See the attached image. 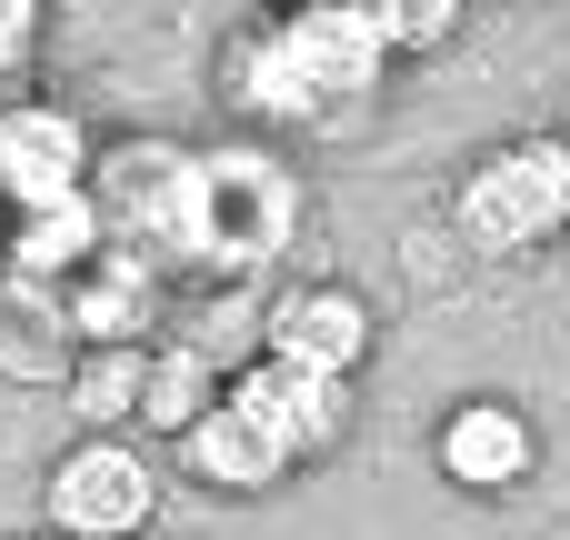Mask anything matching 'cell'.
<instances>
[{"label":"cell","instance_id":"obj_8","mask_svg":"<svg viewBox=\"0 0 570 540\" xmlns=\"http://www.w3.org/2000/svg\"><path fill=\"white\" fill-rule=\"evenodd\" d=\"M90 120L60 110V100H0V200L10 210H40V200H70L90 190Z\"/></svg>","mask_w":570,"mask_h":540},{"label":"cell","instance_id":"obj_3","mask_svg":"<svg viewBox=\"0 0 570 540\" xmlns=\"http://www.w3.org/2000/svg\"><path fill=\"white\" fill-rule=\"evenodd\" d=\"M451 240L471 261H521L570 240V130H521L491 140L461 180H451Z\"/></svg>","mask_w":570,"mask_h":540},{"label":"cell","instance_id":"obj_4","mask_svg":"<svg viewBox=\"0 0 570 540\" xmlns=\"http://www.w3.org/2000/svg\"><path fill=\"white\" fill-rule=\"evenodd\" d=\"M150 511H160V461L130 431H80L40 481V521L60 540H140Z\"/></svg>","mask_w":570,"mask_h":540},{"label":"cell","instance_id":"obj_16","mask_svg":"<svg viewBox=\"0 0 570 540\" xmlns=\"http://www.w3.org/2000/svg\"><path fill=\"white\" fill-rule=\"evenodd\" d=\"M40 40V0H0V70H20Z\"/></svg>","mask_w":570,"mask_h":540},{"label":"cell","instance_id":"obj_2","mask_svg":"<svg viewBox=\"0 0 570 540\" xmlns=\"http://www.w3.org/2000/svg\"><path fill=\"white\" fill-rule=\"evenodd\" d=\"M311 220V190L301 170L271 150V140H220V150H190L180 170V230H170V271H200V281H261Z\"/></svg>","mask_w":570,"mask_h":540},{"label":"cell","instance_id":"obj_1","mask_svg":"<svg viewBox=\"0 0 570 540\" xmlns=\"http://www.w3.org/2000/svg\"><path fill=\"white\" fill-rule=\"evenodd\" d=\"M381 80H391V50L351 0H291L281 20H250L220 50V100L250 130H331L361 100H381Z\"/></svg>","mask_w":570,"mask_h":540},{"label":"cell","instance_id":"obj_10","mask_svg":"<svg viewBox=\"0 0 570 540\" xmlns=\"http://www.w3.org/2000/svg\"><path fill=\"white\" fill-rule=\"evenodd\" d=\"M160 261L150 251H130V240H100L70 281H60V321L80 331V341H150V321H160Z\"/></svg>","mask_w":570,"mask_h":540},{"label":"cell","instance_id":"obj_12","mask_svg":"<svg viewBox=\"0 0 570 540\" xmlns=\"http://www.w3.org/2000/svg\"><path fill=\"white\" fill-rule=\"evenodd\" d=\"M100 240H110V230H100L90 190H70V200L10 210V240H0V261H10V271H20V291H30V281H70V271H80Z\"/></svg>","mask_w":570,"mask_h":540},{"label":"cell","instance_id":"obj_13","mask_svg":"<svg viewBox=\"0 0 570 540\" xmlns=\"http://www.w3.org/2000/svg\"><path fill=\"white\" fill-rule=\"evenodd\" d=\"M140 371H150V341H80V361H70L80 431H130L140 421Z\"/></svg>","mask_w":570,"mask_h":540},{"label":"cell","instance_id":"obj_11","mask_svg":"<svg viewBox=\"0 0 570 540\" xmlns=\"http://www.w3.org/2000/svg\"><path fill=\"white\" fill-rule=\"evenodd\" d=\"M170 451H180V471H190V481H210V491H230V501H261V491H281V481H291V451H281V441H271L230 391H220V401H210Z\"/></svg>","mask_w":570,"mask_h":540},{"label":"cell","instance_id":"obj_6","mask_svg":"<svg viewBox=\"0 0 570 540\" xmlns=\"http://www.w3.org/2000/svg\"><path fill=\"white\" fill-rule=\"evenodd\" d=\"M220 391L291 451V471H311V461L341 451V431H351V381L301 371V361H281V351H250L240 371H220Z\"/></svg>","mask_w":570,"mask_h":540},{"label":"cell","instance_id":"obj_14","mask_svg":"<svg viewBox=\"0 0 570 540\" xmlns=\"http://www.w3.org/2000/svg\"><path fill=\"white\" fill-rule=\"evenodd\" d=\"M210 401H220V361H210L200 341H170V351H150V371H140V431L180 441V431H190Z\"/></svg>","mask_w":570,"mask_h":540},{"label":"cell","instance_id":"obj_9","mask_svg":"<svg viewBox=\"0 0 570 540\" xmlns=\"http://www.w3.org/2000/svg\"><path fill=\"white\" fill-rule=\"evenodd\" d=\"M371 341H381V331H371V301H361L351 281H301V291L271 301V341H261V351L301 361V371H331V381H361Z\"/></svg>","mask_w":570,"mask_h":540},{"label":"cell","instance_id":"obj_7","mask_svg":"<svg viewBox=\"0 0 570 540\" xmlns=\"http://www.w3.org/2000/svg\"><path fill=\"white\" fill-rule=\"evenodd\" d=\"M431 471H441L451 491H471V501H501V491H521V481L541 471V431H531L521 401L471 391V401H451V411L431 421Z\"/></svg>","mask_w":570,"mask_h":540},{"label":"cell","instance_id":"obj_5","mask_svg":"<svg viewBox=\"0 0 570 540\" xmlns=\"http://www.w3.org/2000/svg\"><path fill=\"white\" fill-rule=\"evenodd\" d=\"M180 170H190V140H150V130L90 150V210H100V230L130 240V251H150L160 271H170V230H180Z\"/></svg>","mask_w":570,"mask_h":540},{"label":"cell","instance_id":"obj_15","mask_svg":"<svg viewBox=\"0 0 570 540\" xmlns=\"http://www.w3.org/2000/svg\"><path fill=\"white\" fill-rule=\"evenodd\" d=\"M351 10L371 20V40H381L391 60H431V50H451L461 20H471V0H351Z\"/></svg>","mask_w":570,"mask_h":540},{"label":"cell","instance_id":"obj_17","mask_svg":"<svg viewBox=\"0 0 570 540\" xmlns=\"http://www.w3.org/2000/svg\"><path fill=\"white\" fill-rule=\"evenodd\" d=\"M0 240H10V200H0Z\"/></svg>","mask_w":570,"mask_h":540}]
</instances>
